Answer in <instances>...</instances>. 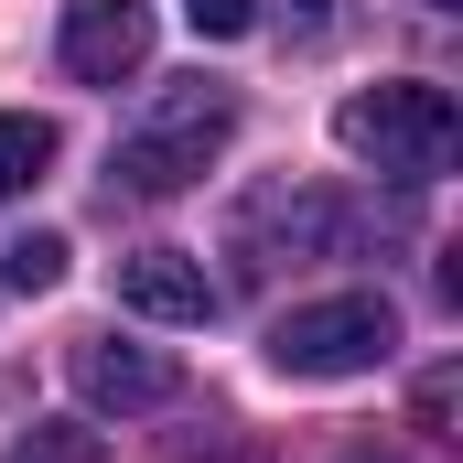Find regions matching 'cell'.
<instances>
[{"instance_id": "obj_1", "label": "cell", "mask_w": 463, "mask_h": 463, "mask_svg": "<svg viewBox=\"0 0 463 463\" xmlns=\"http://www.w3.org/2000/svg\"><path fill=\"white\" fill-rule=\"evenodd\" d=\"M237 129V98L216 76H173V87H151V109L118 129L109 151V194H140V205H162V194H184L216 151H227Z\"/></svg>"}, {"instance_id": "obj_2", "label": "cell", "mask_w": 463, "mask_h": 463, "mask_svg": "<svg viewBox=\"0 0 463 463\" xmlns=\"http://www.w3.org/2000/svg\"><path fill=\"white\" fill-rule=\"evenodd\" d=\"M335 140L366 173H388V184H431L463 151V109H453V87H431V76H388V87H366V98L335 109Z\"/></svg>"}, {"instance_id": "obj_3", "label": "cell", "mask_w": 463, "mask_h": 463, "mask_svg": "<svg viewBox=\"0 0 463 463\" xmlns=\"http://www.w3.org/2000/svg\"><path fill=\"white\" fill-rule=\"evenodd\" d=\"M399 355V302L388 291H335V302H291L269 324V366L280 377H366Z\"/></svg>"}, {"instance_id": "obj_4", "label": "cell", "mask_w": 463, "mask_h": 463, "mask_svg": "<svg viewBox=\"0 0 463 463\" xmlns=\"http://www.w3.org/2000/svg\"><path fill=\"white\" fill-rule=\"evenodd\" d=\"M237 248H269V259H345L355 248V205L324 194V184H269V194H248Z\"/></svg>"}, {"instance_id": "obj_5", "label": "cell", "mask_w": 463, "mask_h": 463, "mask_svg": "<svg viewBox=\"0 0 463 463\" xmlns=\"http://www.w3.org/2000/svg\"><path fill=\"white\" fill-rule=\"evenodd\" d=\"M54 54H65L76 87H129L151 65V0H65Z\"/></svg>"}, {"instance_id": "obj_6", "label": "cell", "mask_w": 463, "mask_h": 463, "mask_svg": "<svg viewBox=\"0 0 463 463\" xmlns=\"http://www.w3.org/2000/svg\"><path fill=\"white\" fill-rule=\"evenodd\" d=\"M65 366H76V399H87V410H118V420H129V410H173V399H184V366H173L162 345H118V335H87V345L65 355Z\"/></svg>"}, {"instance_id": "obj_7", "label": "cell", "mask_w": 463, "mask_h": 463, "mask_svg": "<svg viewBox=\"0 0 463 463\" xmlns=\"http://www.w3.org/2000/svg\"><path fill=\"white\" fill-rule=\"evenodd\" d=\"M118 313L140 324H216V280L194 248H129L118 259Z\"/></svg>"}, {"instance_id": "obj_8", "label": "cell", "mask_w": 463, "mask_h": 463, "mask_svg": "<svg viewBox=\"0 0 463 463\" xmlns=\"http://www.w3.org/2000/svg\"><path fill=\"white\" fill-rule=\"evenodd\" d=\"M54 151H65V140H54V118L0 109V205H11V194H33V184L54 173Z\"/></svg>"}, {"instance_id": "obj_9", "label": "cell", "mask_w": 463, "mask_h": 463, "mask_svg": "<svg viewBox=\"0 0 463 463\" xmlns=\"http://www.w3.org/2000/svg\"><path fill=\"white\" fill-rule=\"evenodd\" d=\"M0 463H109V431H87V420H33V431H11Z\"/></svg>"}, {"instance_id": "obj_10", "label": "cell", "mask_w": 463, "mask_h": 463, "mask_svg": "<svg viewBox=\"0 0 463 463\" xmlns=\"http://www.w3.org/2000/svg\"><path fill=\"white\" fill-rule=\"evenodd\" d=\"M54 280H65V237H11V248H0V291H22V302H33V291H54Z\"/></svg>"}, {"instance_id": "obj_11", "label": "cell", "mask_w": 463, "mask_h": 463, "mask_svg": "<svg viewBox=\"0 0 463 463\" xmlns=\"http://www.w3.org/2000/svg\"><path fill=\"white\" fill-rule=\"evenodd\" d=\"M184 22L205 43H237V33H259V0H184Z\"/></svg>"}, {"instance_id": "obj_12", "label": "cell", "mask_w": 463, "mask_h": 463, "mask_svg": "<svg viewBox=\"0 0 463 463\" xmlns=\"http://www.w3.org/2000/svg\"><path fill=\"white\" fill-rule=\"evenodd\" d=\"M442 420H453V366H442V377H420V431H442Z\"/></svg>"}, {"instance_id": "obj_13", "label": "cell", "mask_w": 463, "mask_h": 463, "mask_svg": "<svg viewBox=\"0 0 463 463\" xmlns=\"http://www.w3.org/2000/svg\"><path fill=\"white\" fill-rule=\"evenodd\" d=\"M335 463H399V453H377V442H355V453H335Z\"/></svg>"}, {"instance_id": "obj_14", "label": "cell", "mask_w": 463, "mask_h": 463, "mask_svg": "<svg viewBox=\"0 0 463 463\" xmlns=\"http://www.w3.org/2000/svg\"><path fill=\"white\" fill-rule=\"evenodd\" d=\"M431 11H463V0H431Z\"/></svg>"}]
</instances>
